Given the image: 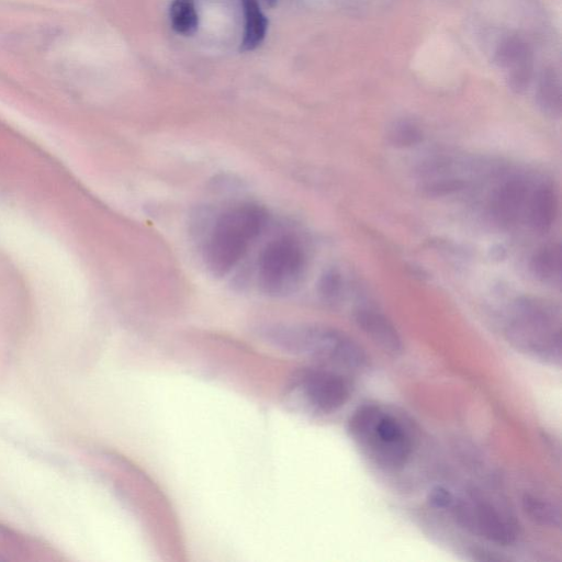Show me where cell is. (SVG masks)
Instances as JSON below:
<instances>
[{
  "label": "cell",
  "mask_w": 562,
  "mask_h": 562,
  "mask_svg": "<svg viewBox=\"0 0 562 562\" xmlns=\"http://www.w3.org/2000/svg\"><path fill=\"white\" fill-rule=\"evenodd\" d=\"M0 247L48 302L75 303L84 290L75 258L64 245L20 213L0 205Z\"/></svg>",
  "instance_id": "1"
},
{
  "label": "cell",
  "mask_w": 562,
  "mask_h": 562,
  "mask_svg": "<svg viewBox=\"0 0 562 562\" xmlns=\"http://www.w3.org/2000/svg\"><path fill=\"white\" fill-rule=\"evenodd\" d=\"M260 335L277 350L310 359L319 366L359 372L367 365V356L350 337L322 325L273 323Z\"/></svg>",
  "instance_id": "2"
},
{
  "label": "cell",
  "mask_w": 562,
  "mask_h": 562,
  "mask_svg": "<svg viewBox=\"0 0 562 562\" xmlns=\"http://www.w3.org/2000/svg\"><path fill=\"white\" fill-rule=\"evenodd\" d=\"M268 221V212L253 202H240L221 211L211 221L202 245L209 273L215 277L229 275L260 238Z\"/></svg>",
  "instance_id": "3"
},
{
  "label": "cell",
  "mask_w": 562,
  "mask_h": 562,
  "mask_svg": "<svg viewBox=\"0 0 562 562\" xmlns=\"http://www.w3.org/2000/svg\"><path fill=\"white\" fill-rule=\"evenodd\" d=\"M505 335L517 351L547 365H561L560 314L546 302H517Z\"/></svg>",
  "instance_id": "4"
},
{
  "label": "cell",
  "mask_w": 562,
  "mask_h": 562,
  "mask_svg": "<svg viewBox=\"0 0 562 562\" xmlns=\"http://www.w3.org/2000/svg\"><path fill=\"white\" fill-rule=\"evenodd\" d=\"M354 440L381 466L398 469L408 463L411 438L402 423L377 406L359 408L350 421Z\"/></svg>",
  "instance_id": "5"
},
{
  "label": "cell",
  "mask_w": 562,
  "mask_h": 562,
  "mask_svg": "<svg viewBox=\"0 0 562 562\" xmlns=\"http://www.w3.org/2000/svg\"><path fill=\"white\" fill-rule=\"evenodd\" d=\"M307 266V254L301 242L295 236L281 235L269 241L258 256V287L269 297H288L301 286Z\"/></svg>",
  "instance_id": "6"
},
{
  "label": "cell",
  "mask_w": 562,
  "mask_h": 562,
  "mask_svg": "<svg viewBox=\"0 0 562 562\" xmlns=\"http://www.w3.org/2000/svg\"><path fill=\"white\" fill-rule=\"evenodd\" d=\"M352 396V385L339 370L313 367L300 370L286 389L291 406L317 414H331L343 408Z\"/></svg>",
  "instance_id": "7"
},
{
  "label": "cell",
  "mask_w": 562,
  "mask_h": 562,
  "mask_svg": "<svg viewBox=\"0 0 562 562\" xmlns=\"http://www.w3.org/2000/svg\"><path fill=\"white\" fill-rule=\"evenodd\" d=\"M452 509L460 525L488 541L501 546H510L516 541V530L508 517L478 494L472 493L468 500L455 501Z\"/></svg>",
  "instance_id": "8"
},
{
  "label": "cell",
  "mask_w": 562,
  "mask_h": 562,
  "mask_svg": "<svg viewBox=\"0 0 562 562\" xmlns=\"http://www.w3.org/2000/svg\"><path fill=\"white\" fill-rule=\"evenodd\" d=\"M355 321L359 327L382 351L391 356L403 352V342L395 325L374 309L363 308L355 312Z\"/></svg>",
  "instance_id": "9"
},
{
  "label": "cell",
  "mask_w": 562,
  "mask_h": 562,
  "mask_svg": "<svg viewBox=\"0 0 562 562\" xmlns=\"http://www.w3.org/2000/svg\"><path fill=\"white\" fill-rule=\"evenodd\" d=\"M528 198V186L521 178L505 182L494 194L491 212L502 227H511L522 216Z\"/></svg>",
  "instance_id": "10"
},
{
  "label": "cell",
  "mask_w": 562,
  "mask_h": 562,
  "mask_svg": "<svg viewBox=\"0 0 562 562\" xmlns=\"http://www.w3.org/2000/svg\"><path fill=\"white\" fill-rule=\"evenodd\" d=\"M558 210V199L555 190L547 185L539 187L533 196L530 209V220L533 229L538 233H547L553 228Z\"/></svg>",
  "instance_id": "11"
},
{
  "label": "cell",
  "mask_w": 562,
  "mask_h": 562,
  "mask_svg": "<svg viewBox=\"0 0 562 562\" xmlns=\"http://www.w3.org/2000/svg\"><path fill=\"white\" fill-rule=\"evenodd\" d=\"M245 17L244 37L241 44L243 52L256 50L266 38L268 19L258 0H241Z\"/></svg>",
  "instance_id": "12"
},
{
  "label": "cell",
  "mask_w": 562,
  "mask_h": 562,
  "mask_svg": "<svg viewBox=\"0 0 562 562\" xmlns=\"http://www.w3.org/2000/svg\"><path fill=\"white\" fill-rule=\"evenodd\" d=\"M531 269L535 277L544 283H553L561 276V249L559 244H548L532 258Z\"/></svg>",
  "instance_id": "13"
},
{
  "label": "cell",
  "mask_w": 562,
  "mask_h": 562,
  "mask_svg": "<svg viewBox=\"0 0 562 562\" xmlns=\"http://www.w3.org/2000/svg\"><path fill=\"white\" fill-rule=\"evenodd\" d=\"M522 505L528 519L535 524L550 528L560 527L561 513L553 502L535 496V494H525Z\"/></svg>",
  "instance_id": "14"
},
{
  "label": "cell",
  "mask_w": 562,
  "mask_h": 562,
  "mask_svg": "<svg viewBox=\"0 0 562 562\" xmlns=\"http://www.w3.org/2000/svg\"><path fill=\"white\" fill-rule=\"evenodd\" d=\"M170 16L172 27L179 35H195L199 18L194 0H174Z\"/></svg>",
  "instance_id": "15"
},
{
  "label": "cell",
  "mask_w": 562,
  "mask_h": 562,
  "mask_svg": "<svg viewBox=\"0 0 562 562\" xmlns=\"http://www.w3.org/2000/svg\"><path fill=\"white\" fill-rule=\"evenodd\" d=\"M388 140L398 149H408L423 141V132L414 123L408 121L397 122L388 133Z\"/></svg>",
  "instance_id": "16"
},
{
  "label": "cell",
  "mask_w": 562,
  "mask_h": 562,
  "mask_svg": "<svg viewBox=\"0 0 562 562\" xmlns=\"http://www.w3.org/2000/svg\"><path fill=\"white\" fill-rule=\"evenodd\" d=\"M343 279L339 271L329 269L325 272L319 283V292L324 301L336 302L342 294Z\"/></svg>",
  "instance_id": "17"
},
{
  "label": "cell",
  "mask_w": 562,
  "mask_h": 562,
  "mask_svg": "<svg viewBox=\"0 0 562 562\" xmlns=\"http://www.w3.org/2000/svg\"><path fill=\"white\" fill-rule=\"evenodd\" d=\"M464 187V182L459 181V179H441V181L427 184L423 191L429 197H444L457 193Z\"/></svg>",
  "instance_id": "18"
},
{
  "label": "cell",
  "mask_w": 562,
  "mask_h": 562,
  "mask_svg": "<svg viewBox=\"0 0 562 562\" xmlns=\"http://www.w3.org/2000/svg\"><path fill=\"white\" fill-rule=\"evenodd\" d=\"M455 501L454 494L444 487H435L429 493V502L436 509H452Z\"/></svg>",
  "instance_id": "19"
}]
</instances>
